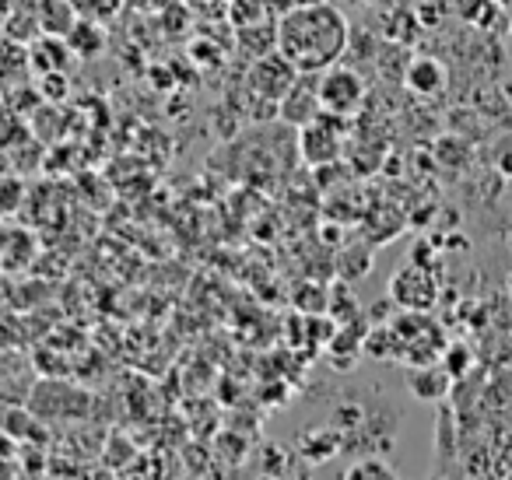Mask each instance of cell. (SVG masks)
Segmentation results:
<instances>
[{"instance_id": "1", "label": "cell", "mask_w": 512, "mask_h": 480, "mask_svg": "<svg viewBox=\"0 0 512 480\" xmlns=\"http://www.w3.org/2000/svg\"><path fill=\"white\" fill-rule=\"evenodd\" d=\"M351 43V25L334 4H302L292 8L278 25L274 46L299 67L302 74H320L341 64Z\"/></svg>"}, {"instance_id": "2", "label": "cell", "mask_w": 512, "mask_h": 480, "mask_svg": "<svg viewBox=\"0 0 512 480\" xmlns=\"http://www.w3.org/2000/svg\"><path fill=\"white\" fill-rule=\"evenodd\" d=\"M299 148H302V158L309 165H330L341 158L344 151V116H334L323 109L320 116H313L309 123L299 127Z\"/></svg>"}, {"instance_id": "3", "label": "cell", "mask_w": 512, "mask_h": 480, "mask_svg": "<svg viewBox=\"0 0 512 480\" xmlns=\"http://www.w3.org/2000/svg\"><path fill=\"white\" fill-rule=\"evenodd\" d=\"M365 102V81L358 71H351V67H327V71H320V106L327 109V113L334 116H355L358 109H362Z\"/></svg>"}, {"instance_id": "4", "label": "cell", "mask_w": 512, "mask_h": 480, "mask_svg": "<svg viewBox=\"0 0 512 480\" xmlns=\"http://www.w3.org/2000/svg\"><path fill=\"white\" fill-rule=\"evenodd\" d=\"M299 67L292 64V60L285 57V53L274 46V53H267V57H260L253 64V71H249V92H256L264 102H271V106H278L281 99H285L288 88L299 81Z\"/></svg>"}, {"instance_id": "5", "label": "cell", "mask_w": 512, "mask_h": 480, "mask_svg": "<svg viewBox=\"0 0 512 480\" xmlns=\"http://www.w3.org/2000/svg\"><path fill=\"white\" fill-rule=\"evenodd\" d=\"M435 295H439V288H435L432 270H425L421 263H411L407 270H400V274L393 277V284H390V298L407 312L432 309Z\"/></svg>"}, {"instance_id": "6", "label": "cell", "mask_w": 512, "mask_h": 480, "mask_svg": "<svg viewBox=\"0 0 512 480\" xmlns=\"http://www.w3.org/2000/svg\"><path fill=\"white\" fill-rule=\"evenodd\" d=\"M278 113L285 116L288 123H295V127H302V123H309L313 116H320L323 113L320 74H299V81H295L285 92V99L278 102Z\"/></svg>"}, {"instance_id": "7", "label": "cell", "mask_w": 512, "mask_h": 480, "mask_svg": "<svg viewBox=\"0 0 512 480\" xmlns=\"http://www.w3.org/2000/svg\"><path fill=\"white\" fill-rule=\"evenodd\" d=\"M446 81H449L446 67H442L435 57H414V60H407V67H404V85L411 88L414 95H421V99H432V95H439L442 88H446Z\"/></svg>"}, {"instance_id": "8", "label": "cell", "mask_w": 512, "mask_h": 480, "mask_svg": "<svg viewBox=\"0 0 512 480\" xmlns=\"http://www.w3.org/2000/svg\"><path fill=\"white\" fill-rule=\"evenodd\" d=\"M453 375L446 372V365H418L411 372V393L418 396V400H428V403H435V400H446L449 396V389H453Z\"/></svg>"}, {"instance_id": "9", "label": "cell", "mask_w": 512, "mask_h": 480, "mask_svg": "<svg viewBox=\"0 0 512 480\" xmlns=\"http://www.w3.org/2000/svg\"><path fill=\"white\" fill-rule=\"evenodd\" d=\"M102 43H106V39H102V32L95 29V25H88V22L71 25V36H67V50H71V53L92 60V57H99V53H102Z\"/></svg>"}, {"instance_id": "10", "label": "cell", "mask_w": 512, "mask_h": 480, "mask_svg": "<svg viewBox=\"0 0 512 480\" xmlns=\"http://www.w3.org/2000/svg\"><path fill=\"white\" fill-rule=\"evenodd\" d=\"M442 365H446V372L453 375V379H460V375L470 372V365H474V354H470L467 344H446V351H442Z\"/></svg>"}, {"instance_id": "11", "label": "cell", "mask_w": 512, "mask_h": 480, "mask_svg": "<svg viewBox=\"0 0 512 480\" xmlns=\"http://www.w3.org/2000/svg\"><path fill=\"white\" fill-rule=\"evenodd\" d=\"M498 15H502V4H498V0H474L470 8H463V18H467L470 25H477V29L495 25Z\"/></svg>"}, {"instance_id": "12", "label": "cell", "mask_w": 512, "mask_h": 480, "mask_svg": "<svg viewBox=\"0 0 512 480\" xmlns=\"http://www.w3.org/2000/svg\"><path fill=\"white\" fill-rule=\"evenodd\" d=\"M348 477H393V470H390V463H383V459H362V463L351 466Z\"/></svg>"}, {"instance_id": "13", "label": "cell", "mask_w": 512, "mask_h": 480, "mask_svg": "<svg viewBox=\"0 0 512 480\" xmlns=\"http://www.w3.org/2000/svg\"><path fill=\"white\" fill-rule=\"evenodd\" d=\"M495 165L502 176L512 179V137H505L502 144H498V155H495Z\"/></svg>"}, {"instance_id": "14", "label": "cell", "mask_w": 512, "mask_h": 480, "mask_svg": "<svg viewBox=\"0 0 512 480\" xmlns=\"http://www.w3.org/2000/svg\"><path fill=\"white\" fill-rule=\"evenodd\" d=\"M505 95H509V102H512V81H509V85H505Z\"/></svg>"}, {"instance_id": "15", "label": "cell", "mask_w": 512, "mask_h": 480, "mask_svg": "<svg viewBox=\"0 0 512 480\" xmlns=\"http://www.w3.org/2000/svg\"><path fill=\"white\" fill-rule=\"evenodd\" d=\"M498 4H502V8H512V0H498Z\"/></svg>"}, {"instance_id": "16", "label": "cell", "mask_w": 512, "mask_h": 480, "mask_svg": "<svg viewBox=\"0 0 512 480\" xmlns=\"http://www.w3.org/2000/svg\"><path fill=\"white\" fill-rule=\"evenodd\" d=\"M509 295H512V274H509Z\"/></svg>"}]
</instances>
